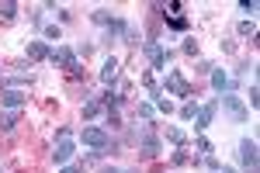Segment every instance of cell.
<instances>
[{
    "instance_id": "obj_1",
    "label": "cell",
    "mask_w": 260,
    "mask_h": 173,
    "mask_svg": "<svg viewBox=\"0 0 260 173\" xmlns=\"http://www.w3.org/2000/svg\"><path fill=\"white\" fill-rule=\"evenodd\" d=\"M80 146H87L90 153L104 156V153H111V149H115V139H111V132H104V128H94V125H87V128L80 132Z\"/></svg>"
},
{
    "instance_id": "obj_2",
    "label": "cell",
    "mask_w": 260,
    "mask_h": 173,
    "mask_svg": "<svg viewBox=\"0 0 260 173\" xmlns=\"http://www.w3.org/2000/svg\"><path fill=\"white\" fill-rule=\"evenodd\" d=\"M215 104L229 115V121H236V125H246V121H250V108L240 100V94H222Z\"/></svg>"
},
{
    "instance_id": "obj_3",
    "label": "cell",
    "mask_w": 260,
    "mask_h": 173,
    "mask_svg": "<svg viewBox=\"0 0 260 173\" xmlns=\"http://www.w3.org/2000/svg\"><path fill=\"white\" fill-rule=\"evenodd\" d=\"M160 90H170V94L184 97V100H187V97H194V87L184 80L180 70H167V73H163V87H160Z\"/></svg>"
},
{
    "instance_id": "obj_4",
    "label": "cell",
    "mask_w": 260,
    "mask_h": 173,
    "mask_svg": "<svg viewBox=\"0 0 260 173\" xmlns=\"http://www.w3.org/2000/svg\"><path fill=\"white\" fill-rule=\"evenodd\" d=\"M146 59H149V70H156V73H167V62L174 59V52L160 45V42H146Z\"/></svg>"
},
{
    "instance_id": "obj_5",
    "label": "cell",
    "mask_w": 260,
    "mask_h": 173,
    "mask_svg": "<svg viewBox=\"0 0 260 173\" xmlns=\"http://www.w3.org/2000/svg\"><path fill=\"white\" fill-rule=\"evenodd\" d=\"M240 166H243V173H260V156H257V142L253 139L240 142Z\"/></svg>"
},
{
    "instance_id": "obj_6",
    "label": "cell",
    "mask_w": 260,
    "mask_h": 173,
    "mask_svg": "<svg viewBox=\"0 0 260 173\" xmlns=\"http://www.w3.org/2000/svg\"><path fill=\"white\" fill-rule=\"evenodd\" d=\"M77 146H80L77 139H70V135H59V142L52 146V163H56V166H66V163L77 156Z\"/></svg>"
},
{
    "instance_id": "obj_7",
    "label": "cell",
    "mask_w": 260,
    "mask_h": 173,
    "mask_svg": "<svg viewBox=\"0 0 260 173\" xmlns=\"http://www.w3.org/2000/svg\"><path fill=\"white\" fill-rule=\"evenodd\" d=\"M24 100H28V94H24V90H18V87H4V90H0V108L21 111V108H24Z\"/></svg>"
},
{
    "instance_id": "obj_8",
    "label": "cell",
    "mask_w": 260,
    "mask_h": 173,
    "mask_svg": "<svg viewBox=\"0 0 260 173\" xmlns=\"http://www.w3.org/2000/svg\"><path fill=\"white\" fill-rule=\"evenodd\" d=\"M215 115H219V104H215V100H208L205 108H198V115H194V132H205V128L215 121Z\"/></svg>"
},
{
    "instance_id": "obj_9",
    "label": "cell",
    "mask_w": 260,
    "mask_h": 173,
    "mask_svg": "<svg viewBox=\"0 0 260 173\" xmlns=\"http://www.w3.org/2000/svg\"><path fill=\"white\" fill-rule=\"evenodd\" d=\"M139 146H142V156H146V159H156V156L163 153V146H160V135H156V132H149V128L142 132Z\"/></svg>"
},
{
    "instance_id": "obj_10",
    "label": "cell",
    "mask_w": 260,
    "mask_h": 173,
    "mask_svg": "<svg viewBox=\"0 0 260 173\" xmlns=\"http://www.w3.org/2000/svg\"><path fill=\"white\" fill-rule=\"evenodd\" d=\"M212 90H219V97L222 94H236V83L229 80V73H225V70L212 66Z\"/></svg>"
},
{
    "instance_id": "obj_11",
    "label": "cell",
    "mask_w": 260,
    "mask_h": 173,
    "mask_svg": "<svg viewBox=\"0 0 260 173\" xmlns=\"http://www.w3.org/2000/svg\"><path fill=\"white\" fill-rule=\"evenodd\" d=\"M49 62H56V66H62V70H70V66L77 62V52H73L70 45H59V49H52V56H49Z\"/></svg>"
},
{
    "instance_id": "obj_12",
    "label": "cell",
    "mask_w": 260,
    "mask_h": 173,
    "mask_svg": "<svg viewBox=\"0 0 260 173\" xmlns=\"http://www.w3.org/2000/svg\"><path fill=\"white\" fill-rule=\"evenodd\" d=\"M118 70H121V62L115 56H108V59H104V66H101V83H104V87H111V83L118 80Z\"/></svg>"
},
{
    "instance_id": "obj_13",
    "label": "cell",
    "mask_w": 260,
    "mask_h": 173,
    "mask_svg": "<svg viewBox=\"0 0 260 173\" xmlns=\"http://www.w3.org/2000/svg\"><path fill=\"white\" fill-rule=\"evenodd\" d=\"M28 59H35V62H45V59L52 56V49H49V42H42V39H35V42H28Z\"/></svg>"
},
{
    "instance_id": "obj_14",
    "label": "cell",
    "mask_w": 260,
    "mask_h": 173,
    "mask_svg": "<svg viewBox=\"0 0 260 173\" xmlns=\"http://www.w3.org/2000/svg\"><path fill=\"white\" fill-rule=\"evenodd\" d=\"M18 121H21V111L0 108V132H11V128H18Z\"/></svg>"
},
{
    "instance_id": "obj_15",
    "label": "cell",
    "mask_w": 260,
    "mask_h": 173,
    "mask_svg": "<svg viewBox=\"0 0 260 173\" xmlns=\"http://www.w3.org/2000/svg\"><path fill=\"white\" fill-rule=\"evenodd\" d=\"M163 139H167V142H174V149H177V146H187V135L180 132L177 125H170V128H167V135H163Z\"/></svg>"
},
{
    "instance_id": "obj_16",
    "label": "cell",
    "mask_w": 260,
    "mask_h": 173,
    "mask_svg": "<svg viewBox=\"0 0 260 173\" xmlns=\"http://www.w3.org/2000/svg\"><path fill=\"white\" fill-rule=\"evenodd\" d=\"M153 108H156V111H163V115H174V100H170V97H163V94L153 97Z\"/></svg>"
},
{
    "instance_id": "obj_17",
    "label": "cell",
    "mask_w": 260,
    "mask_h": 173,
    "mask_svg": "<svg viewBox=\"0 0 260 173\" xmlns=\"http://www.w3.org/2000/svg\"><path fill=\"white\" fill-rule=\"evenodd\" d=\"M101 111H104V104H101V100H87V104H83V118H87V121H94Z\"/></svg>"
},
{
    "instance_id": "obj_18",
    "label": "cell",
    "mask_w": 260,
    "mask_h": 173,
    "mask_svg": "<svg viewBox=\"0 0 260 173\" xmlns=\"http://www.w3.org/2000/svg\"><path fill=\"white\" fill-rule=\"evenodd\" d=\"M121 31H125L121 39L128 42V45H139V28H136V24H128V21H125V28H121Z\"/></svg>"
},
{
    "instance_id": "obj_19",
    "label": "cell",
    "mask_w": 260,
    "mask_h": 173,
    "mask_svg": "<svg viewBox=\"0 0 260 173\" xmlns=\"http://www.w3.org/2000/svg\"><path fill=\"white\" fill-rule=\"evenodd\" d=\"M0 18H18V4H14V0H4V4H0Z\"/></svg>"
},
{
    "instance_id": "obj_20",
    "label": "cell",
    "mask_w": 260,
    "mask_h": 173,
    "mask_svg": "<svg viewBox=\"0 0 260 173\" xmlns=\"http://www.w3.org/2000/svg\"><path fill=\"white\" fill-rule=\"evenodd\" d=\"M59 28H56V24H45V28H42V42H59Z\"/></svg>"
},
{
    "instance_id": "obj_21",
    "label": "cell",
    "mask_w": 260,
    "mask_h": 173,
    "mask_svg": "<svg viewBox=\"0 0 260 173\" xmlns=\"http://www.w3.org/2000/svg\"><path fill=\"white\" fill-rule=\"evenodd\" d=\"M194 115H198V104H194V100H187V104L180 108V118H184V121H194Z\"/></svg>"
},
{
    "instance_id": "obj_22",
    "label": "cell",
    "mask_w": 260,
    "mask_h": 173,
    "mask_svg": "<svg viewBox=\"0 0 260 173\" xmlns=\"http://www.w3.org/2000/svg\"><path fill=\"white\" fill-rule=\"evenodd\" d=\"M167 28H174V31H187L191 24H187L184 18H167Z\"/></svg>"
},
{
    "instance_id": "obj_23",
    "label": "cell",
    "mask_w": 260,
    "mask_h": 173,
    "mask_svg": "<svg viewBox=\"0 0 260 173\" xmlns=\"http://www.w3.org/2000/svg\"><path fill=\"white\" fill-rule=\"evenodd\" d=\"M240 35H243V39H253V35H257V24H253V21H243V24H240Z\"/></svg>"
},
{
    "instance_id": "obj_24",
    "label": "cell",
    "mask_w": 260,
    "mask_h": 173,
    "mask_svg": "<svg viewBox=\"0 0 260 173\" xmlns=\"http://www.w3.org/2000/svg\"><path fill=\"white\" fill-rule=\"evenodd\" d=\"M257 7H260L257 0H240V11H243V14H250V18L257 14Z\"/></svg>"
},
{
    "instance_id": "obj_25",
    "label": "cell",
    "mask_w": 260,
    "mask_h": 173,
    "mask_svg": "<svg viewBox=\"0 0 260 173\" xmlns=\"http://www.w3.org/2000/svg\"><path fill=\"white\" fill-rule=\"evenodd\" d=\"M194 149H198V153H212V142H208V139H205V135H198V139H194Z\"/></svg>"
},
{
    "instance_id": "obj_26",
    "label": "cell",
    "mask_w": 260,
    "mask_h": 173,
    "mask_svg": "<svg viewBox=\"0 0 260 173\" xmlns=\"http://www.w3.org/2000/svg\"><path fill=\"white\" fill-rule=\"evenodd\" d=\"M153 111H156L153 104H139V111H136V115H139L142 121H149V118H153Z\"/></svg>"
},
{
    "instance_id": "obj_27",
    "label": "cell",
    "mask_w": 260,
    "mask_h": 173,
    "mask_svg": "<svg viewBox=\"0 0 260 173\" xmlns=\"http://www.w3.org/2000/svg\"><path fill=\"white\" fill-rule=\"evenodd\" d=\"M90 18L98 21V24H111V21H115V18H111V14H108V11H94Z\"/></svg>"
},
{
    "instance_id": "obj_28",
    "label": "cell",
    "mask_w": 260,
    "mask_h": 173,
    "mask_svg": "<svg viewBox=\"0 0 260 173\" xmlns=\"http://www.w3.org/2000/svg\"><path fill=\"white\" fill-rule=\"evenodd\" d=\"M184 52H187V56H198V42H194V39H184Z\"/></svg>"
},
{
    "instance_id": "obj_29",
    "label": "cell",
    "mask_w": 260,
    "mask_h": 173,
    "mask_svg": "<svg viewBox=\"0 0 260 173\" xmlns=\"http://www.w3.org/2000/svg\"><path fill=\"white\" fill-rule=\"evenodd\" d=\"M59 173H83V163H66Z\"/></svg>"
},
{
    "instance_id": "obj_30",
    "label": "cell",
    "mask_w": 260,
    "mask_h": 173,
    "mask_svg": "<svg viewBox=\"0 0 260 173\" xmlns=\"http://www.w3.org/2000/svg\"><path fill=\"white\" fill-rule=\"evenodd\" d=\"M257 100H260V94H257V83L250 87V108H257Z\"/></svg>"
},
{
    "instance_id": "obj_31",
    "label": "cell",
    "mask_w": 260,
    "mask_h": 173,
    "mask_svg": "<svg viewBox=\"0 0 260 173\" xmlns=\"http://www.w3.org/2000/svg\"><path fill=\"white\" fill-rule=\"evenodd\" d=\"M212 173H236L233 166H219V170H212Z\"/></svg>"
}]
</instances>
